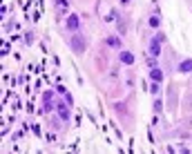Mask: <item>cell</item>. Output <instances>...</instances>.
Returning <instances> with one entry per match:
<instances>
[{
  "label": "cell",
  "instance_id": "1",
  "mask_svg": "<svg viewBox=\"0 0 192 154\" xmlns=\"http://www.w3.org/2000/svg\"><path fill=\"white\" fill-rule=\"evenodd\" d=\"M72 49H74V54H83V51H85V40H83L81 34H74V36H72Z\"/></svg>",
  "mask_w": 192,
  "mask_h": 154
},
{
  "label": "cell",
  "instance_id": "2",
  "mask_svg": "<svg viewBox=\"0 0 192 154\" xmlns=\"http://www.w3.org/2000/svg\"><path fill=\"white\" fill-rule=\"evenodd\" d=\"M150 54H152V58H159L161 56V43L156 40V38L150 43Z\"/></svg>",
  "mask_w": 192,
  "mask_h": 154
},
{
  "label": "cell",
  "instance_id": "3",
  "mask_svg": "<svg viewBox=\"0 0 192 154\" xmlns=\"http://www.w3.org/2000/svg\"><path fill=\"white\" fill-rule=\"evenodd\" d=\"M56 107H58L60 118H63V121H69V110H67V105H56Z\"/></svg>",
  "mask_w": 192,
  "mask_h": 154
},
{
  "label": "cell",
  "instance_id": "4",
  "mask_svg": "<svg viewBox=\"0 0 192 154\" xmlns=\"http://www.w3.org/2000/svg\"><path fill=\"white\" fill-rule=\"evenodd\" d=\"M121 60L125 63V65H132V63H134V56L130 54V51H121Z\"/></svg>",
  "mask_w": 192,
  "mask_h": 154
},
{
  "label": "cell",
  "instance_id": "5",
  "mask_svg": "<svg viewBox=\"0 0 192 154\" xmlns=\"http://www.w3.org/2000/svg\"><path fill=\"white\" fill-rule=\"evenodd\" d=\"M67 27L69 29H78V16H69L67 18Z\"/></svg>",
  "mask_w": 192,
  "mask_h": 154
},
{
  "label": "cell",
  "instance_id": "6",
  "mask_svg": "<svg viewBox=\"0 0 192 154\" xmlns=\"http://www.w3.org/2000/svg\"><path fill=\"white\" fill-rule=\"evenodd\" d=\"M174 107H177V89H170V110H174Z\"/></svg>",
  "mask_w": 192,
  "mask_h": 154
},
{
  "label": "cell",
  "instance_id": "7",
  "mask_svg": "<svg viewBox=\"0 0 192 154\" xmlns=\"http://www.w3.org/2000/svg\"><path fill=\"white\" fill-rule=\"evenodd\" d=\"M179 69H181L183 74H188V72L192 69V60H183V63H181V67H179Z\"/></svg>",
  "mask_w": 192,
  "mask_h": 154
},
{
  "label": "cell",
  "instance_id": "8",
  "mask_svg": "<svg viewBox=\"0 0 192 154\" xmlns=\"http://www.w3.org/2000/svg\"><path fill=\"white\" fill-rule=\"evenodd\" d=\"M107 45H110V47H121V40H118L116 36H110L107 38Z\"/></svg>",
  "mask_w": 192,
  "mask_h": 154
},
{
  "label": "cell",
  "instance_id": "9",
  "mask_svg": "<svg viewBox=\"0 0 192 154\" xmlns=\"http://www.w3.org/2000/svg\"><path fill=\"white\" fill-rule=\"evenodd\" d=\"M150 76H152V81H156V83H159L161 78H163V72H161V69H152Z\"/></svg>",
  "mask_w": 192,
  "mask_h": 154
},
{
  "label": "cell",
  "instance_id": "10",
  "mask_svg": "<svg viewBox=\"0 0 192 154\" xmlns=\"http://www.w3.org/2000/svg\"><path fill=\"white\" fill-rule=\"evenodd\" d=\"M183 105L188 107V110H192V92L185 94V98H183Z\"/></svg>",
  "mask_w": 192,
  "mask_h": 154
},
{
  "label": "cell",
  "instance_id": "11",
  "mask_svg": "<svg viewBox=\"0 0 192 154\" xmlns=\"http://www.w3.org/2000/svg\"><path fill=\"white\" fill-rule=\"evenodd\" d=\"M150 25L152 27H159V16H152V18H150Z\"/></svg>",
  "mask_w": 192,
  "mask_h": 154
},
{
  "label": "cell",
  "instance_id": "12",
  "mask_svg": "<svg viewBox=\"0 0 192 154\" xmlns=\"http://www.w3.org/2000/svg\"><path fill=\"white\" fill-rule=\"evenodd\" d=\"M183 125H185V127H192V116H188V118H183Z\"/></svg>",
  "mask_w": 192,
  "mask_h": 154
},
{
  "label": "cell",
  "instance_id": "13",
  "mask_svg": "<svg viewBox=\"0 0 192 154\" xmlns=\"http://www.w3.org/2000/svg\"><path fill=\"white\" fill-rule=\"evenodd\" d=\"M107 20H110V22L116 20V11H110V14H107Z\"/></svg>",
  "mask_w": 192,
  "mask_h": 154
},
{
  "label": "cell",
  "instance_id": "14",
  "mask_svg": "<svg viewBox=\"0 0 192 154\" xmlns=\"http://www.w3.org/2000/svg\"><path fill=\"white\" fill-rule=\"evenodd\" d=\"M58 7L65 11V9H67V0H58Z\"/></svg>",
  "mask_w": 192,
  "mask_h": 154
},
{
  "label": "cell",
  "instance_id": "15",
  "mask_svg": "<svg viewBox=\"0 0 192 154\" xmlns=\"http://www.w3.org/2000/svg\"><path fill=\"white\" fill-rule=\"evenodd\" d=\"M154 110H156V112H161V110H163V103H161V101H156V105H154Z\"/></svg>",
  "mask_w": 192,
  "mask_h": 154
}]
</instances>
